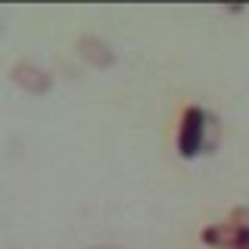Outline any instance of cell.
<instances>
[{"mask_svg": "<svg viewBox=\"0 0 249 249\" xmlns=\"http://www.w3.org/2000/svg\"><path fill=\"white\" fill-rule=\"evenodd\" d=\"M0 31H3V25H0Z\"/></svg>", "mask_w": 249, "mask_h": 249, "instance_id": "7", "label": "cell"}, {"mask_svg": "<svg viewBox=\"0 0 249 249\" xmlns=\"http://www.w3.org/2000/svg\"><path fill=\"white\" fill-rule=\"evenodd\" d=\"M93 249H115V246H93Z\"/></svg>", "mask_w": 249, "mask_h": 249, "instance_id": "6", "label": "cell"}, {"mask_svg": "<svg viewBox=\"0 0 249 249\" xmlns=\"http://www.w3.org/2000/svg\"><path fill=\"white\" fill-rule=\"evenodd\" d=\"M202 243L212 249H246L249 246V231L240 228V224H209L202 231Z\"/></svg>", "mask_w": 249, "mask_h": 249, "instance_id": "2", "label": "cell"}, {"mask_svg": "<svg viewBox=\"0 0 249 249\" xmlns=\"http://www.w3.org/2000/svg\"><path fill=\"white\" fill-rule=\"evenodd\" d=\"M206 131H209V112H202L199 106H187L181 115V131H178V153L184 159H196L199 153H206Z\"/></svg>", "mask_w": 249, "mask_h": 249, "instance_id": "1", "label": "cell"}, {"mask_svg": "<svg viewBox=\"0 0 249 249\" xmlns=\"http://www.w3.org/2000/svg\"><path fill=\"white\" fill-rule=\"evenodd\" d=\"M10 78H13V84H19V88L28 90V93H47L53 88V75L47 72V69L35 66V62H16Z\"/></svg>", "mask_w": 249, "mask_h": 249, "instance_id": "3", "label": "cell"}, {"mask_svg": "<svg viewBox=\"0 0 249 249\" xmlns=\"http://www.w3.org/2000/svg\"><path fill=\"white\" fill-rule=\"evenodd\" d=\"M78 56L88 59L90 66H97V69H109L115 62V50L103 41V37L84 35V37H78Z\"/></svg>", "mask_w": 249, "mask_h": 249, "instance_id": "4", "label": "cell"}, {"mask_svg": "<svg viewBox=\"0 0 249 249\" xmlns=\"http://www.w3.org/2000/svg\"><path fill=\"white\" fill-rule=\"evenodd\" d=\"M231 221H233V224H240V228H246V231H249V209H233Z\"/></svg>", "mask_w": 249, "mask_h": 249, "instance_id": "5", "label": "cell"}, {"mask_svg": "<svg viewBox=\"0 0 249 249\" xmlns=\"http://www.w3.org/2000/svg\"><path fill=\"white\" fill-rule=\"evenodd\" d=\"M246 249H249V246H246Z\"/></svg>", "mask_w": 249, "mask_h": 249, "instance_id": "8", "label": "cell"}]
</instances>
